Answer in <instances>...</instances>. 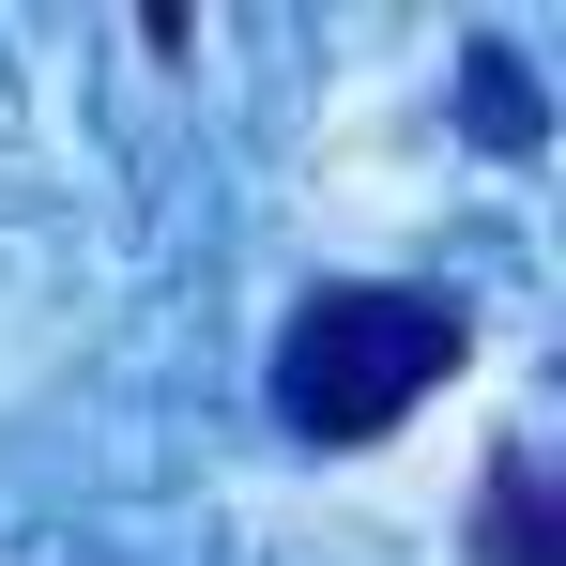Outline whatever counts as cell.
Wrapping results in <instances>:
<instances>
[{
  "instance_id": "obj_1",
  "label": "cell",
  "mask_w": 566,
  "mask_h": 566,
  "mask_svg": "<svg viewBox=\"0 0 566 566\" xmlns=\"http://www.w3.org/2000/svg\"><path fill=\"white\" fill-rule=\"evenodd\" d=\"M460 306L444 291H306L276 337V413L306 429V444H382L429 382L460 368Z\"/></svg>"
},
{
  "instance_id": "obj_2",
  "label": "cell",
  "mask_w": 566,
  "mask_h": 566,
  "mask_svg": "<svg viewBox=\"0 0 566 566\" xmlns=\"http://www.w3.org/2000/svg\"><path fill=\"white\" fill-rule=\"evenodd\" d=\"M474 536H490V566H566V536H552V490H536V460H521V444L490 460V521H474Z\"/></svg>"
},
{
  "instance_id": "obj_3",
  "label": "cell",
  "mask_w": 566,
  "mask_h": 566,
  "mask_svg": "<svg viewBox=\"0 0 566 566\" xmlns=\"http://www.w3.org/2000/svg\"><path fill=\"white\" fill-rule=\"evenodd\" d=\"M474 138L490 154H536L552 123H536V77H521V46H474Z\"/></svg>"
}]
</instances>
